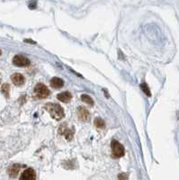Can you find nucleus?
Masks as SVG:
<instances>
[{
	"label": "nucleus",
	"instance_id": "12",
	"mask_svg": "<svg viewBox=\"0 0 179 180\" xmlns=\"http://www.w3.org/2000/svg\"><path fill=\"white\" fill-rule=\"evenodd\" d=\"M81 99H82V101H83L84 103L87 104H89V105H93V104H94V101H93L92 97H91L90 96H88V95H86V94L82 95V96H81Z\"/></svg>",
	"mask_w": 179,
	"mask_h": 180
},
{
	"label": "nucleus",
	"instance_id": "16",
	"mask_svg": "<svg viewBox=\"0 0 179 180\" xmlns=\"http://www.w3.org/2000/svg\"><path fill=\"white\" fill-rule=\"evenodd\" d=\"M118 178L120 180H127L128 179V175L125 174V173H121Z\"/></svg>",
	"mask_w": 179,
	"mask_h": 180
},
{
	"label": "nucleus",
	"instance_id": "11",
	"mask_svg": "<svg viewBox=\"0 0 179 180\" xmlns=\"http://www.w3.org/2000/svg\"><path fill=\"white\" fill-rule=\"evenodd\" d=\"M60 127H62L63 128V125H61ZM64 131H63V132H61L64 136H65V138L68 140V141H70L72 138H73V134H74V130H70V129H67L65 127V125H64Z\"/></svg>",
	"mask_w": 179,
	"mask_h": 180
},
{
	"label": "nucleus",
	"instance_id": "9",
	"mask_svg": "<svg viewBox=\"0 0 179 180\" xmlns=\"http://www.w3.org/2000/svg\"><path fill=\"white\" fill-rule=\"evenodd\" d=\"M64 85V81L59 77H52L51 80V86L53 88H61Z\"/></svg>",
	"mask_w": 179,
	"mask_h": 180
},
{
	"label": "nucleus",
	"instance_id": "4",
	"mask_svg": "<svg viewBox=\"0 0 179 180\" xmlns=\"http://www.w3.org/2000/svg\"><path fill=\"white\" fill-rule=\"evenodd\" d=\"M13 63L17 67H27L30 65V60L22 55H15L13 59Z\"/></svg>",
	"mask_w": 179,
	"mask_h": 180
},
{
	"label": "nucleus",
	"instance_id": "15",
	"mask_svg": "<svg viewBox=\"0 0 179 180\" xmlns=\"http://www.w3.org/2000/svg\"><path fill=\"white\" fill-rule=\"evenodd\" d=\"M140 88L142 89V91H143L148 97H151L150 90V88H149V87H148V85H147L146 83H142V84L140 85Z\"/></svg>",
	"mask_w": 179,
	"mask_h": 180
},
{
	"label": "nucleus",
	"instance_id": "8",
	"mask_svg": "<svg viewBox=\"0 0 179 180\" xmlns=\"http://www.w3.org/2000/svg\"><path fill=\"white\" fill-rule=\"evenodd\" d=\"M71 97H72V96L69 91L62 92V93H60L57 96V98L60 102H63V103H69L71 100Z\"/></svg>",
	"mask_w": 179,
	"mask_h": 180
},
{
	"label": "nucleus",
	"instance_id": "13",
	"mask_svg": "<svg viewBox=\"0 0 179 180\" xmlns=\"http://www.w3.org/2000/svg\"><path fill=\"white\" fill-rule=\"evenodd\" d=\"M95 126L96 128L99 129H104L105 127V124L103 122V120L101 118H96L95 119Z\"/></svg>",
	"mask_w": 179,
	"mask_h": 180
},
{
	"label": "nucleus",
	"instance_id": "14",
	"mask_svg": "<svg viewBox=\"0 0 179 180\" xmlns=\"http://www.w3.org/2000/svg\"><path fill=\"white\" fill-rule=\"evenodd\" d=\"M1 90H2V93L6 97H9V91H10V87H9V85L8 84H4L3 86H2V88H1Z\"/></svg>",
	"mask_w": 179,
	"mask_h": 180
},
{
	"label": "nucleus",
	"instance_id": "7",
	"mask_svg": "<svg viewBox=\"0 0 179 180\" xmlns=\"http://www.w3.org/2000/svg\"><path fill=\"white\" fill-rule=\"evenodd\" d=\"M12 82L16 86H22L25 84V77L20 73H15L11 76Z\"/></svg>",
	"mask_w": 179,
	"mask_h": 180
},
{
	"label": "nucleus",
	"instance_id": "6",
	"mask_svg": "<svg viewBox=\"0 0 179 180\" xmlns=\"http://www.w3.org/2000/svg\"><path fill=\"white\" fill-rule=\"evenodd\" d=\"M35 178H36V174L32 168L25 169L20 177V180H35Z\"/></svg>",
	"mask_w": 179,
	"mask_h": 180
},
{
	"label": "nucleus",
	"instance_id": "10",
	"mask_svg": "<svg viewBox=\"0 0 179 180\" xmlns=\"http://www.w3.org/2000/svg\"><path fill=\"white\" fill-rule=\"evenodd\" d=\"M21 168V166L18 165V164H14L12 165L9 169H8V173H9V176L11 178H15L17 176V174L19 173V170Z\"/></svg>",
	"mask_w": 179,
	"mask_h": 180
},
{
	"label": "nucleus",
	"instance_id": "5",
	"mask_svg": "<svg viewBox=\"0 0 179 180\" xmlns=\"http://www.w3.org/2000/svg\"><path fill=\"white\" fill-rule=\"evenodd\" d=\"M77 117L80 121L82 122H88L89 119H90V114L88 112L87 109H86L85 107L83 106H80L78 107L77 110Z\"/></svg>",
	"mask_w": 179,
	"mask_h": 180
},
{
	"label": "nucleus",
	"instance_id": "2",
	"mask_svg": "<svg viewBox=\"0 0 179 180\" xmlns=\"http://www.w3.org/2000/svg\"><path fill=\"white\" fill-rule=\"evenodd\" d=\"M49 95L50 90L44 84L39 83L35 86L33 89V97H35L36 99H43L48 97Z\"/></svg>",
	"mask_w": 179,
	"mask_h": 180
},
{
	"label": "nucleus",
	"instance_id": "3",
	"mask_svg": "<svg viewBox=\"0 0 179 180\" xmlns=\"http://www.w3.org/2000/svg\"><path fill=\"white\" fill-rule=\"evenodd\" d=\"M111 148H112V155L115 158H119L124 155V148L123 146L118 142L117 141H113L111 143Z\"/></svg>",
	"mask_w": 179,
	"mask_h": 180
},
{
	"label": "nucleus",
	"instance_id": "1",
	"mask_svg": "<svg viewBox=\"0 0 179 180\" xmlns=\"http://www.w3.org/2000/svg\"><path fill=\"white\" fill-rule=\"evenodd\" d=\"M44 107L50 113L51 117L55 120H61L65 115L63 108L58 104L48 103L45 104Z\"/></svg>",
	"mask_w": 179,
	"mask_h": 180
}]
</instances>
